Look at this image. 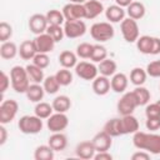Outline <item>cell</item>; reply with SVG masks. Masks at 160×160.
<instances>
[{"mask_svg":"<svg viewBox=\"0 0 160 160\" xmlns=\"http://www.w3.org/2000/svg\"><path fill=\"white\" fill-rule=\"evenodd\" d=\"M145 70L148 72V76L160 78V60H154V61L149 62Z\"/></svg>","mask_w":160,"mask_h":160,"instance_id":"obj_44","label":"cell"},{"mask_svg":"<svg viewBox=\"0 0 160 160\" xmlns=\"http://www.w3.org/2000/svg\"><path fill=\"white\" fill-rule=\"evenodd\" d=\"M145 116L146 118H149V116H160V106L158 105L156 101L146 105V108H145Z\"/></svg>","mask_w":160,"mask_h":160,"instance_id":"obj_46","label":"cell"},{"mask_svg":"<svg viewBox=\"0 0 160 160\" xmlns=\"http://www.w3.org/2000/svg\"><path fill=\"white\" fill-rule=\"evenodd\" d=\"M148 79V72L142 68H134L130 71V82L135 86H141Z\"/></svg>","mask_w":160,"mask_h":160,"instance_id":"obj_30","label":"cell"},{"mask_svg":"<svg viewBox=\"0 0 160 160\" xmlns=\"http://www.w3.org/2000/svg\"><path fill=\"white\" fill-rule=\"evenodd\" d=\"M19 110V104L14 99H6L2 100L0 104V124H9L11 122Z\"/></svg>","mask_w":160,"mask_h":160,"instance_id":"obj_6","label":"cell"},{"mask_svg":"<svg viewBox=\"0 0 160 160\" xmlns=\"http://www.w3.org/2000/svg\"><path fill=\"white\" fill-rule=\"evenodd\" d=\"M138 106H139V104L136 101V98H135L134 92L132 91H126L119 99V101L116 104V110L121 116L122 115H130L135 111V109Z\"/></svg>","mask_w":160,"mask_h":160,"instance_id":"obj_7","label":"cell"},{"mask_svg":"<svg viewBox=\"0 0 160 160\" xmlns=\"http://www.w3.org/2000/svg\"><path fill=\"white\" fill-rule=\"evenodd\" d=\"M10 80L11 88L18 94H25L28 88L30 86V78L28 75L26 68L15 65L10 70Z\"/></svg>","mask_w":160,"mask_h":160,"instance_id":"obj_2","label":"cell"},{"mask_svg":"<svg viewBox=\"0 0 160 160\" xmlns=\"http://www.w3.org/2000/svg\"><path fill=\"white\" fill-rule=\"evenodd\" d=\"M159 88H160V86H159Z\"/></svg>","mask_w":160,"mask_h":160,"instance_id":"obj_56","label":"cell"},{"mask_svg":"<svg viewBox=\"0 0 160 160\" xmlns=\"http://www.w3.org/2000/svg\"><path fill=\"white\" fill-rule=\"evenodd\" d=\"M59 64L61 65V68H66V69L75 68L76 64H78V55H76V52H72L70 50L61 51L60 55H59Z\"/></svg>","mask_w":160,"mask_h":160,"instance_id":"obj_25","label":"cell"},{"mask_svg":"<svg viewBox=\"0 0 160 160\" xmlns=\"http://www.w3.org/2000/svg\"><path fill=\"white\" fill-rule=\"evenodd\" d=\"M156 102H158V105H159V106H160V100H158V101H156Z\"/></svg>","mask_w":160,"mask_h":160,"instance_id":"obj_54","label":"cell"},{"mask_svg":"<svg viewBox=\"0 0 160 160\" xmlns=\"http://www.w3.org/2000/svg\"><path fill=\"white\" fill-rule=\"evenodd\" d=\"M94 160H112V155L109 151H98L94 156Z\"/></svg>","mask_w":160,"mask_h":160,"instance_id":"obj_49","label":"cell"},{"mask_svg":"<svg viewBox=\"0 0 160 160\" xmlns=\"http://www.w3.org/2000/svg\"><path fill=\"white\" fill-rule=\"evenodd\" d=\"M46 32L55 40V42H60L65 36L64 26L61 25H49L46 29Z\"/></svg>","mask_w":160,"mask_h":160,"instance_id":"obj_40","label":"cell"},{"mask_svg":"<svg viewBox=\"0 0 160 160\" xmlns=\"http://www.w3.org/2000/svg\"><path fill=\"white\" fill-rule=\"evenodd\" d=\"M145 12H146V9H145V5L140 1H132L128 8H126V14L129 18L134 19V20H140L145 16Z\"/></svg>","mask_w":160,"mask_h":160,"instance_id":"obj_24","label":"cell"},{"mask_svg":"<svg viewBox=\"0 0 160 160\" xmlns=\"http://www.w3.org/2000/svg\"><path fill=\"white\" fill-rule=\"evenodd\" d=\"M62 14L65 20H82L85 19V6L84 4L68 2L62 8Z\"/></svg>","mask_w":160,"mask_h":160,"instance_id":"obj_11","label":"cell"},{"mask_svg":"<svg viewBox=\"0 0 160 160\" xmlns=\"http://www.w3.org/2000/svg\"><path fill=\"white\" fill-rule=\"evenodd\" d=\"M11 85V80H10V75H8L5 71H1V88H0V91L1 94H4L9 86Z\"/></svg>","mask_w":160,"mask_h":160,"instance_id":"obj_47","label":"cell"},{"mask_svg":"<svg viewBox=\"0 0 160 160\" xmlns=\"http://www.w3.org/2000/svg\"><path fill=\"white\" fill-rule=\"evenodd\" d=\"M132 144L139 150H145L152 155L160 154V135L138 130L132 134Z\"/></svg>","mask_w":160,"mask_h":160,"instance_id":"obj_1","label":"cell"},{"mask_svg":"<svg viewBox=\"0 0 160 160\" xmlns=\"http://www.w3.org/2000/svg\"><path fill=\"white\" fill-rule=\"evenodd\" d=\"M125 15H126V10L116 4L114 5H110L106 8L105 10V18L106 20H109V22L111 24H115V22H121L124 19H125Z\"/></svg>","mask_w":160,"mask_h":160,"instance_id":"obj_19","label":"cell"},{"mask_svg":"<svg viewBox=\"0 0 160 160\" xmlns=\"http://www.w3.org/2000/svg\"><path fill=\"white\" fill-rule=\"evenodd\" d=\"M48 144L54 151H62L68 146V136L62 131L52 132L48 139Z\"/></svg>","mask_w":160,"mask_h":160,"instance_id":"obj_21","label":"cell"},{"mask_svg":"<svg viewBox=\"0 0 160 160\" xmlns=\"http://www.w3.org/2000/svg\"><path fill=\"white\" fill-rule=\"evenodd\" d=\"M12 36V26L8 24L6 21L0 22V41L5 42L9 41V39Z\"/></svg>","mask_w":160,"mask_h":160,"instance_id":"obj_42","label":"cell"},{"mask_svg":"<svg viewBox=\"0 0 160 160\" xmlns=\"http://www.w3.org/2000/svg\"><path fill=\"white\" fill-rule=\"evenodd\" d=\"M131 160H150V152L145 150H139L131 155Z\"/></svg>","mask_w":160,"mask_h":160,"instance_id":"obj_48","label":"cell"},{"mask_svg":"<svg viewBox=\"0 0 160 160\" xmlns=\"http://www.w3.org/2000/svg\"><path fill=\"white\" fill-rule=\"evenodd\" d=\"M111 90L118 94H124L129 85V78L124 72H115L110 79Z\"/></svg>","mask_w":160,"mask_h":160,"instance_id":"obj_18","label":"cell"},{"mask_svg":"<svg viewBox=\"0 0 160 160\" xmlns=\"http://www.w3.org/2000/svg\"><path fill=\"white\" fill-rule=\"evenodd\" d=\"M119 128L121 135L134 134L139 130V121L138 119L130 114V115H122L119 118Z\"/></svg>","mask_w":160,"mask_h":160,"instance_id":"obj_13","label":"cell"},{"mask_svg":"<svg viewBox=\"0 0 160 160\" xmlns=\"http://www.w3.org/2000/svg\"><path fill=\"white\" fill-rule=\"evenodd\" d=\"M38 54V49L34 40H24L19 46V55L22 60H32Z\"/></svg>","mask_w":160,"mask_h":160,"instance_id":"obj_22","label":"cell"},{"mask_svg":"<svg viewBox=\"0 0 160 160\" xmlns=\"http://www.w3.org/2000/svg\"><path fill=\"white\" fill-rule=\"evenodd\" d=\"M108 58V50L104 45L101 44H95L94 48H92V52H91V56H90V60L92 62H101L102 60H105Z\"/></svg>","mask_w":160,"mask_h":160,"instance_id":"obj_37","label":"cell"},{"mask_svg":"<svg viewBox=\"0 0 160 160\" xmlns=\"http://www.w3.org/2000/svg\"><path fill=\"white\" fill-rule=\"evenodd\" d=\"M26 68V71H28V75L30 78V81L32 82H36V84H41L45 79L44 76V69L34 65V64H29L25 66Z\"/></svg>","mask_w":160,"mask_h":160,"instance_id":"obj_31","label":"cell"},{"mask_svg":"<svg viewBox=\"0 0 160 160\" xmlns=\"http://www.w3.org/2000/svg\"><path fill=\"white\" fill-rule=\"evenodd\" d=\"M25 95H26V98H28L29 101H31V102H39V101H41L44 99V95H45L44 86L40 85V84L32 82L28 88Z\"/></svg>","mask_w":160,"mask_h":160,"instance_id":"obj_23","label":"cell"},{"mask_svg":"<svg viewBox=\"0 0 160 160\" xmlns=\"http://www.w3.org/2000/svg\"><path fill=\"white\" fill-rule=\"evenodd\" d=\"M55 78L61 86H68L72 82V72L70 71V69H66V68H61L60 70H58L55 74Z\"/></svg>","mask_w":160,"mask_h":160,"instance_id":"obj_39","label":"cell"},{"mask_svg":"<svg viewBox=\"0 0 160 160\" xmlns=\"http://www.w3.org/2000/svg\"><path fill=\"white\" fill-rule=\"evenodd\" d=\"M51 105L54 108V111H56V112H66L71 108V100H70V98L68 95H58L52 100Z\"/></svg>","mask_w":160,"mask_h":160,"instance_id":"obj_28","label":"cell"},{"mask_svg":"<svg viewBox=\"0 0 160 160\" xmlns=\"http://www.w3.org/2000/svg\"><path fill=\"white\" fill-rule=\"evenodd\" d=\"M100 1H104V0H100Z\"/></svg>","mask_w":160,"mask_h":160,"instance_id":"obj_55","label":"cell"},{"mask_svg":"<svg viewBox=\"0 0 160 160\" xmlns=\"http://www.w3.org/2000/svg\"><path fill=\"white\" fill-rule=\"evenodd\" d=\"M69 125V118L66 112H56L54 111L46 119V126L51 132H60L64 131Z\"/></svg>","mask_w":160,"mask_h":160,"instance_id":"obj_8","label":"cell"},{"mask_svg":"<svg viewBox=\"0 0 160 160\" xmlns=\"http://www.w3.org/2000/svg\"><path fill=\"white\" fill-rule=\"evenodd\" d=\"M145 126L149 131H156L160 129V116H149L146 118Z\"/></svg>","mask_w":160,"mask_h":160,"instance_id":"obj_45","label":"cell"},{"mask_svg":"<svg viewBox=\"0 0 160 160\" xmlns=\"http://www.w3.org/2000/svg\"><path fill=\"white\" fill-rule=\"evenodd\" d=\"M84 6H85V19L88 20H92L105 11L104 5L100 0H86L84 2Z\"/></svg>","mask_w":160,"mask_h":160,"instance_id":"obj_17","label":"cell"},{"mask_svg":"<svg viewBox=\"0 0 160 160\" xmlns=\"http://www.w3.org/2000/svg\"><path fill=\"white\" fill-rule=\"evenodd\" d=\"M104 131H106L110 136L112 138H118L121 136L120 134V128H119V118H112L110 120H108L102 128Z\"/></svg>","mask_w":160,"mask_h":160,"instance_id":"obj_38","label":"cell"},{"mask_svg":"<svg viewBox=\"0 0 160 160\" xmlns=\"http://www.w3.org/2000/svg\"><path fill=\"white\" fill-rule=\"evenodd\" d=\"M120 31L126 42H136V40L140 36L138 21L129 16L120 22Z\"/></svg>","mask_w":160,"mask_h":160,"instance_id":"obj_5","label":"cell"},{"mask_svg":"<svg viewBox=\"0 0 160 160\" xmlns=\"http://www.w3.org/2000/svg\"><path fill=\"white\" fill-rule=\"evenodd\" d=\"M98 70H99V74H100V75L111 78V76L116 72V70H118V64H116L112 59L106 58L105 60H102L101 62H99Z\"/></svg>","mask_w":160,"mask_h":160,"instance_id":"obj_27","label":"cell"},{"mask_svg":"<svg viewBox=\"0 0 160 160\" xmlns=\"http://www.w3.org/2000/svg\"><path fill=\"white\" fill-rule=\"evenodd\" d=\"M91 141L96 149V152L98 151H109L112 145V136H110L106 131L101 130L94 135Z\"/></svg>","mask_w":160,"mask_h":160,"instance_id":"obj_15","label":"cell"},{"mask_svg":"<svg viewBox=\"0 0 160 160\" xmlns=\"http://www.w3.org/2000/svg\"><path fill=\"white\" fill-rule=\"evenodd\" d=\"M64 32L69 39H78L86 32V24L84 20H65Z\"/></svg>","mask_w":160,"mask_h":160,"instance_id":"obj_9","label":"cell"},{"mask_svg":"<svg viewBox=\"0 0 160 160\" xmlns=\"http://www.w3.org/2000/svg\"><path fill=\"white\" fill-rule=\"evenodd\" d=\"M110 90H111V85H110V79H109L108 76L98 75V76L92 80V91H94L96 95L104 96V95H106Z\"/></svg>","mask_w":160,"mask_h":160,"instance_id":"obj_20","label":"cell"},{"mask_svg":"<svg viewBox=\"0 0 160 160\" xmlns=\"http://www.w3.org/2000/svg\"><path fill=\"white\" fill-rule=\"evenodd\" d=\"M19 54V48L14 41H5L0 46V56L4 60H11Z\"/></svg>","mask_w":160,"mask_h":160,"instance_id":"obj_26","label":"cell"},{"mask_svg":"<svg viewBox=\"0 0 160 160\" xmlns=\"http://www.w3.org/2000/svg\"><path fill=\"white\" fill-rule=\"evenodd\" d=\"M86 0H69V2H75V4H84Z\"/></svg>","mask_w":160,"mask_h":160,"instance_id":"obj_53","label":"cell"},{"mask_svg":"<svg viewBox=\"0 0 160 160\" xmlns=\"http://www.w3.org/2000/svg\"><path fill=\"white\" fill-rule=\"evenodd\" d=\"M135 98H136V101L139 104V106H144V105H148L150 99H151V94L149 91V89H146L145 86H135V89L132 90Z\"/></svg>","mask_w":160,"mask_h":160,"instance_id":"obj_32","label":"cell"},{"mask_svg":"<svg viewBox=\"0 0 160 160\" xmlns=\"http://www.w3.org/2000/svg\"><path fill=\"white\" fill-rule=\"evenodd\" d=\"M35 45L38 49V52H44V54H49L54 50L55 48V40L48 34V32H42L40 35H36L35 39Z\"/></svg>","mask_w":160,"mask_h":160,"instance_id":"obj_14","label":"cell"},{"mask_svg":"<svg viewBox=\"0 0 160 160\" xmlns=\"http://www.w3.org/2000/svg\"><path fill=\"white\" fill-rule=\"evenodd\" d=\"M54 150L48 145H39L34 151L35 160H52L54 159Z\"/></svg>","mask_w":160,"mask_h":160,"instance_id":"obj_33","label":"cell"},{"mask_svg":"<svg viewBox=\"0 0 160 160\" xmlns=\"http://www.w3.org/2000/svg\"><path fill=\"white\" fill-rule=\"evenodd\" d=\"M152 40H154V36H149V35L139 36V39L136 40V48H138L139 52H141L144 55H151Z\"/></svg>","mask_w":160,"mask_h":160,"instance_id":"obj_29","label":"cell"},{"mask_svg":"<svg viewBox=\"0 0 160 160\" xmlns=\"http://www.w3.org/2000/svg\"><path fill=\"white\" fill-rule=\"evenodd\" d=\"M94 45L90 42H81L76 46V55L81 59H90Z\"/></svg>","mask_w":160,"mask_h":160,"instance_id":"obj_41","label":"cell"},{"mask_svg":"<svg viewBox=\"0 0 160 160\" xmlns=\"http://www.w3.org/2000/svg\"><path fill=\"white\" fill-rule=\"evenodd\" d=\"M42 86H44V90H45L46 94L54 95V94H56V92L59 91V89H60L61 85H60L59 81L56 80L55 75H50V76H46V78L44 79Z\"/></svg>","mask_w":160,"mask_h":160,"instance_id":"obj_35","label":"cell"},{"mask_svg":"<svg viewBox=\"0 0 160 160\" xmlns=\"http://www.w3.org/2000/svg\"><path fill=\"white\" fill-rule=\"evenodd\" d=\"M18 128L22 134L35 135L42 130L44 122H42V119L36 116L35 114L34 115H24L19 119Z\"/></svg>","mask_w":160,"mask_h":160,"instance_id":"obj_3","label":"cell"},{"mask_svg":"<svg viewBox=\"0 0 160 160\" xmlns=\"http://www.w3.org/2000/svg\"><path fill=\"white\" fill-rule=\"evenodd\" d=\"M32 64L41 68V69H46L50 64V58L48 54H44V52H38L34 59H32Z\"/></svg>","mask_w":160,"mask_h":160,"instance_id":"obj_43","label":"cell"},{"mask_svg":"<svg viewBox=\"0 0 160 160\" xmlns=\"http://www.w3.org/2000/svg\"><path fill=\"white\" fill-rule=\"evenodd\" d=\"M34 112H35L36 116H39V118H41L44 120V119H48L54 112V108L49 102L39 101V102H36V105L34 108Z\"/></svg>","mask_w":160,"mask_h":160,"instance_id":"obj_34","label":"cell"},{"mask_svg":"<svg viewBox=\"0 0 160 160\" xmlns=\"http://www.w3.org/2000/svg\"><path fill=\"white\" fill-rule=\"evenodd\" d=\"M131 2H132V0H115V4L121 8H128Z\"/></svg>","mask_w":160,"mask_h":160,"instance_id":"obj_52","label":"cell"},{"mask_svg":"<svg viewBox=\"0 0 160 160\" xmlns=\"http://www.w3.org/2000/svg\"><path fill=\"white\" fill-rule=\"evenodd\" d=\"M8 140V130L4 124H0V145H4Z\"/></svg>","mask_w":160,"mask_h":160,"instance_id":"obj_51","label":"cell"},{"mask_svg":"<svg viewBox=\"0 0 160 160\" xmlns=\"http://www.w3.org/2000/svg\"><path fill=\"white\" fill-rule=\"evenodd\" d=\"M75 74L80 79L90 81V80H94L98 76L99 70H98V66L92 61L91 62L90 61H80L75 66Z\"/></svg>","mask_w":160,"mask_h":160,"instance_id":"obj_10","label":"cell"},{"mask_svg":"<svg viewBox=\"0 0 160 160\" xmlns=\"http://www.w3.org/2000/svg\"><path fill=\"white\" fill-rule=\"evenodd\" d=\"M90 35L98 42H105L114 38L115 30L111 22L109 21H100L95 22L90 26Z\"/></svg>","mask_w":160,"mask_h":160,"instance_id":"obj_4","label":"cell"},{"mask_svg":"<svg viewBox=\"0 0 160 160\" xmlns=\"http://www.w3.org/2000/svg\"><path fill=\"white\" fill-rule=\"evenodd\" d=\"M46 20L49 22V25H64L65 22V18H64V14L61 10H58V9H51L49 10L46 14Z\"/></svg>","mask_w":160,"mask_h":160,"instance_id":"obj_36","label":"cell"},{"mask_svg":"<svg viewBox=\"0 0 160 160\" xmlns=\"http://www.w3.org/2000/svg\"><path fill=\"white\" fill-rule=\"evenodd\" d=\"M160 54V38L154 36L152 40V49H151V55H158Z\"/></svg>","mask_w":160,"mask_h":160,"instance_id":"obj_50","label":"cell"},{"mask_svg":"<svg viewBox=\"0 0 160 160\" xmlns=\"http://www.w3.org/2000/svg\"><path fill=\"white\" fill-rule=\"evenodd\" d=\"M75 154L79 159L90 160V159H94V156L96 154V149H95L91 140H85V141H80L76 145Z\"/></svg>","mask_w":160,"mask_h":160,"instance_id":"obj_16","label":"cell"},{"mask_svg":"<svg viewBox=\"0 0 160 160\" xmlns=\"http://www.w3.org/2000/svg\"><path fill=\"white\" fill-rule=\"evenodd\" d=\"M29 29L32 34L40 35L42 32H46V29L49 26V22L46 20V16L44 14H34L29 18Z\"/></svg>","mask_w":160,"mask_h":160,"instance_id":"obj_12","label":"cell"}]
</instances>
